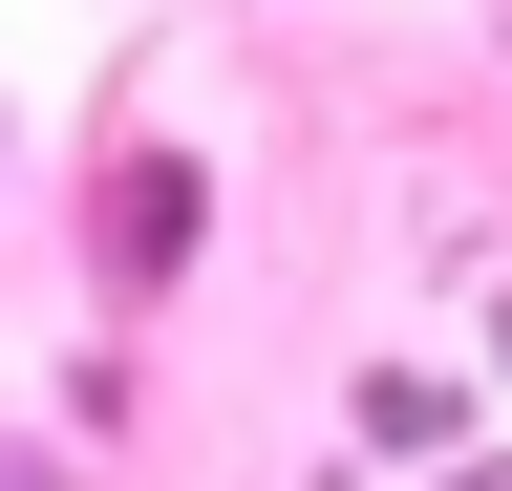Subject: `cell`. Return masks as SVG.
I'll use <instances>...</instances> for the list:
<instances>
[{
    "label": "cell",
    "instance_id": "obj_2",
    "mask_svg": "<svg viewBox=\"0 0 512 491\" xmlns=\"http://www.w3.org/2000/svg\"><path fill=\"white\" fill-rule=\"evenodd\" d=\"M0 491H64V449H0Z\"/></svg>",
    "mask_w": 512,
    "mask_h": 491
},
{
    "label": "cell",
    "instance_id": "obj_1",
    "mask_svg": "<svg viewBox=\"0 0 512 491\" xmlns=\"http://www.w3.org/2000/svg\"><path fill=\"white\" fill-rule=\"evenodd\" d=\"M192 214H214V193H192V150H128V171H107V299H171Z\"/></svg>",
    "mask_w": 512,
    "mask_h": 491
}]
</instances>
